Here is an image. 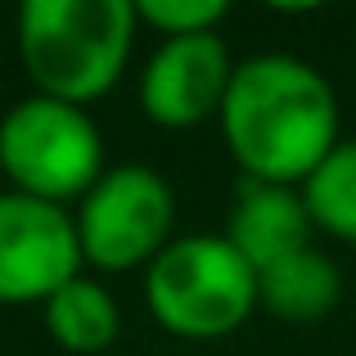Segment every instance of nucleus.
I'll return each mask as SVG.
<instances>
[{
	"label": "nucleus",
	"mask_w": 356,
	"mask_h": 356,
	"mask_svg": "<svg viewBox=\"0 0 356 356\" xmlns=\"http://www.w3.org/2000/svg\"><path fill=\"white\" fill-rule=\"evenodd\" d=\"M176 217L172 185L140 163L108 167L86 190L77 208V243L81 257L99 270H131L154 261L167 248Z\"/></svg>",
	"instance_id": "39448f33"
},
{
	"label": "nucleus",
	"mask_w": 356,
	"mask_h": 356,
	"mask_svg": "<svg viewBox=\"0 0 356 356\" xmlns=\"http://www.w3.org/2000/svg\"><path fill=\"white\" fill-rule=\"evenodd\" d=\"M230 77H235V63L217 32L167 36L140 77V104L158 127H199L203 118L221 113Z\"/></svg>",
	"instance_id": "0eeeda50"
},
{
	"label": "nucleus",
	"mask_w": 356,
	"mask_h": 356,
	"mask_svg": "<svg viewBox=\"0 0 356 356\" xmlns=\"http://www.w3.org/2000/svg\"><path fill=\"white\" fill-rule=\"evenodd\" d=\"M343 275L325 252L302 248L293 257L275 261V266L257 270V302L275 312L280 321H321L339 307Z\"/></svg>",
	"instance_id": "1a4fd4ad"
},
{
	"label": "nucleus",
	"mask_w": 356,
	"mask_h": 356,
	"mask_svg": "<svg viewBox=\"0 0 356 356\" xmlns=\"http://www.w3.org/2000/svg\"><path fill=\"white\" fill-rule=\"evenodd\" d=\"M45 330H50V339L59 348H68L77 356H95L118 339L122 316H118L113 293L99 280L77 275L45 302Z\"/></svg>",
	"instance_id": "9d476101"
},
{
	"label": "nucleus",
	"mask_w": 356,
	"mask_h": 356,
	"mask_svg": "<svg viewBox=\"0 0 356 356\" xmlns=\"http://www.w3.org/2000/svg\"><path fill=\"white\" fill-rule=\"evenodd\" d=\"M226 239L252 270H266L293 252L312 248V212L302 203V190L293 185L243 181L235 212H230Z\"/></svg>",
	"instance_id": "6e6552de"
},
{
	"label": "nucleus",
	"mask_w": 356,
	"mask_h": 356,
	"mask_svg": "<svg viewBox=\"0 0 356 356\" xmlns=\"http://www.w3.org/2000/svg\"><path fill=\"white\" fill-rule=\"evenodd\" d=\"M77 221L59 203L5 190L0 194V307L50 302L81 275Z\"/></svg>",
	"instance_id": "423d86ee"
},
{
	"label": "nucleus",
	"mask_w": 356,
	"mask_h": 356,
	"mask_svg": "<svg viewBox=\"0 0 356 356\" xmlns=\"http://www.w3.org/2000/svg\"><path fill=\"white\" fill-rule=\"evenodd\" d=\"M221 131L248 181H307L339 145V95L330 77L293 54L235 63L221 99Z\"/></svg>",
	"instance_id": "f257e3e1"
},
{
	"label": "nucleus",
	"mask_w": 356,
	"mask_h": 356,
	"mask_svg": "<svg viewBox=\"0 0 356 356\" xmlns=\"http://www.w3.org/2000/svg\"><path fill=\"white\" fill-rule=\"evenodd\" d=\"M312 226L356 243V140H339L321 167L302 181Z\"/></svg>",
	"instance_id": "9b49d317"
},
{
	"label": "nucleus",
	"mask_w": 356,
	"mask_h": 356,
	"mask_svg": "<svg viewBox=\"0 0 356 356\" xmlns=\"http://www.w3.org/2000/svg\"><path fill=\"white\" fill-rule=\"evenodd\" d=\"M0 172L18 194L59 208L63 199H86V190L108 172L99 127L77 104L27 95L0 122Z\"/></svg>",
	"instance_id": "20e7f679"
},
{
	"label": "nucleus",
	"mask_w": 356,
	"mask_h": 356,
	"mask_svg": "<svg viewBox=\"0 0 356 356\" xmlns=\"http://www.w3.org/2000/svg\"><path fill=\"white\" fill-rule=\"evenodd\" d=\"M136 27V0H27L18 9V59L36 95L81 108L113 90Z\"/></svg>",
	"instance_id": "f03ea898"
},
{
	"label": "nucleus",
	"mask_w": 356,
	"mask_h": 356,
	"mask_svg": "<svg viewBox=\"0 0 356 356\" xmlns=\"http://www.w3.org/2000/svg\"><path fill=\"white\" fill-rule=\"evenodd\" d=\"M140 23L167 36H194V32H217V23L230 14L226 0H140L136 5Z\"/></svg>",
	"instance_id": "f8f14e48"
},
{
	"label": "nucleus",
	"mask_w": 356,
	"mask_h": 356,
	"mask_svg": "<svg viewBox=\"0 0 356 356\" xmlns=\"http://www.w3.org/2000/svg\"><path fill=\"white\" fill-rule=\"evenodd\" d=\"M145 298L154 321L176 339H221L257 307V270L226 235H185L149 261Z\"/></svg>",
	"instance_id": "7ed1b4c3"
}]
</instances>
